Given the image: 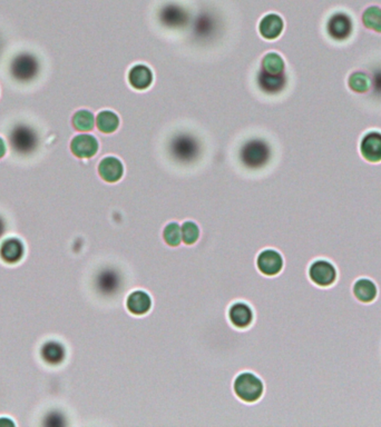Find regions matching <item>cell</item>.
Wrapping results in <instances>:
<instances>
[{
    "instance_id": "9c48e42d",
    "label": "cell",
    "mask_w": 381,
    "mask_h": 427,
    "mask_svg": "<svg viewBox=\"0 0 381 427\" xmlns=\"http://www.w3.org/2000/svg\"><path fill=\"white\" fill-rule=\"evenodd\" d=\"M255 266L262 275L273 277L282 272L285 259L277 250L264 248L257 254Z\"/></svg>"
},
{
    "instance_id": "7a4b0ae2",
    "label": "cell",
    "mask_w": 381,
    "mask_h": 427,
    "mask_svg": "<svg viewBox=\"0 0 381 427\" xmlns=\"http://www.w3.org/2000/svg\"><path fill=\"white\" fill-rule=\"evenodd\" d=\"M232 390L237 399L246 404H253L262 399L266 386L257 374L251 371H243L235 377Z\"/></svg>"
},
{
    "instance_id": "3957f363",
    "label": "cell",
    "mask_w": 381,
    "mask_h": 427,
    "mask_svg": "<svg viewBox=\"0 0 381 427\" xmlns=\"http://www.w3.org/2000/svg\"><path fill=\"white\" fill-rule=\"evenodd\" d=\"M308 277L312 284L321 288L332 286L338 279V270L325 259H316L308 267Z\"/></svg>"
},
{
    "instance_id": "ba28073f",
    "label": "cell",
    "mask_w": 381,
    "mask_h": 427,
    "mask_svg": "<svg viewBox=\"0 0 381 427\" xmlns=\"http://www.w3.org/2000/svg\"><path fill=\"white\" fill-rule=\"evenodd\" d=\"M359 154L367 163H381V132L370 130L362 134L359 139Z\"/></svg>"
},
{
    "instance_id": "d6986e66",
    "label": "cell",
    "mask_w": 381,
    "mask_h": 427,
    "mask_svg": "<svg viewBox=\"0 0 381 427\" xmlns=\"http://www.w3.org/2000/svg\"><path fill=\"white\" fill-rule=\"evenodd\" d=\"M162 239L169 247H178L182 244L181 223L169 222L162 229Z\"/></svg>"
},
{
    "instance_id": "5bb4252c",
    "label": "cell",
    "mask_w": 381,
    "mask_h": 427,
    "mask_svg": "<svg viewBox=\"0 0 381 427\" xmlns=\"http://www.w3.org/2000/svg\"><path fill=\"white\" fill-rule=\"evenodd\" d=\"M351 293L357 302L362 304H371L378 296V287L373 279L360 277L356 279L351 287Z\"/></svg>"
},
{
    "instance_id": "ac0fdd59",
    "label": "cell",
    "mask_w": 381,
    "mask_h": 427,
    "mask_svg": "<svg viewBox=\"0 0 381 427\" xmlns=\"http://www.w3.org/2000/svg\"><path fill=\"white\" fill-rule=\"evenodd\" d=\"M360 23L364 28L381 34V6L369 5L360 14Z\"/></svg>"
},
{
    "instance_id": "52a82bcc",
    "label": "cell",
    "mask_w": 381,
    "mask_h": 427,
    "mask_svg": "<svg viewBox=\"0 0 381 427\" xmlns=\"http://www.w3.org/2000/svg\"><path fill=\"white\" fill-rule=\"evenodd\" d=\"M155 73L150 65L145 62H135L127 69L126 82L135 92H146L152 87Z\"/></svg>"
},
{
    "instance_id": "8992f818",
    "label": "cell",
    "mask_w": 381,
    "mask_h": 427,
    "mask_svg": "<svg viewBox=\"0 0 381 427\" xmlns=\"http://www.w3.org/2000/svg\"><path fill=\"white\" fill-rule=\"evenodd\" d=\"M55 246H57V245H55ZM42 247H44V246H42ZM28 248V245L23 238L18 236L6 237L0 242V259L5 264H19L27 256Z\"/></svg>"
},
{
    "instance_id": "44dd1931",
    "label": "cell",
    "mask_w": 381,
    "mask_h": 427,
    "mask_svg": "<svg viewBox=\"0 0 381 427\" xmlns=\"http://www.w3.org/2000/svg\"><path fill=\"white\" fill-rule=\"evenodd\" d=\"M7 152H8V146H7L6 141L3 136H0V159L6 157Z\"/></svg>"
},
{
    "instance_id": "277c9868",
    "label": "cell",
    "mask_w": 381,
    "mask_h": 427,
    "mask_svg": "<svg viewBox=\"0 0 381 427\" xmlns=\"http://www.w3.org/2000/svg\"><path fill=\"white\" fill-rule=\"evenodd\" d=\"M40 356L46 365L58 368L68 364L69 351L62 340L49 338L40 345Z\"/></svg>"
},
{
    "instance_id": "2e32d148",
    "label": "cell",
    "mask_w": 381,
    "mask_h": 427,
    "mask_svg": "<svg viewBox=\"0 0 381 427\" xmlns=\"http://www.w3.org/2000/svg\"><path fill=\"white\" fill-rule=\"evenodd\" d=\"M121 127V117L112 110H102L96 113V130L103 135L115 134Z\"/></svg>"
},
{
    "instance_id": "e0dca14e",
    "label": "cell",
    "mask_w": 381,
    "mask_h": 427,
    "mask_svg": "<svg viewBox=\"0 0 381 427\" xmlns=\"http://www.w3.org/2000/svg\"><path fill=\"white\" fill-rule=\"evenodd\" d=\"M260 67L270 75H280L287 69L285 57L278 51H266L260 60Z\"/></svg>"
},
{
    "instance_id": "30bf717a",
    "label": "cell",
    "mask_w": 381,
    "mask_h": 427,
    "mask_svg": "<svg viewBox=\"0 0 381 427\" xmlns=\"http://www.w3.org/2000/svg\"><path fill=\"white\" fill-rule=\"evenodd\" d=\"M99 178L108 184L119 183L124 177L125 165L121 158L115 155H106L97 163Z\"/></svg>"
},
{
    "instance_id": "9a60e30c",
    "label": "cell",
    "mask_w": 381,
    "mask_h": 427,
    "mask_svg": "<svg viewBox=\"0 0 381 427\" xmlns=\"http://www.w3.org/2000/svg\"><path fill=\"white\" fill-rule=\"evenodd\" d=\"M71 123L76 132H93L96 128V114L88 108H79L71 115Z\"/></svg>"
},
{
    "instance_id": "7402d4cb",
    "label": "cell",
    "mask_w": 381,
    "mask_h": 427,
    "mask_svg": "<svg viewBox=\"0 0 381 427\" xmlns=\"http://www.w3.org/2000/svg\"><path fill=\"white\" fill-rule=\"evenodd\" d=\"M97 173V172H96ZM94 174H95V173H94ZM92 176H93V175H92ZM92 178V177H91ZM90 182H91V180H90ZM90 186V185H88ZM87 196H88V193H87ZM86 248H87V233H86Z\"/></svg>"
},
{
    "instance_id": "7c38bea8",
    "label": "cell",
    "mask_w": 381,
    "mask_h": 427,
    "mask_svg": "<svg viewBox=\"0 0 381 427\" xmlns=\"http://www.w3.org/2000/svg\"><path fill=\"white\" fill-rule=\"evenodd\" d=\"M226 317L232 326L237 329H246L254 320V311L250 304L244 301H235L230 304Z\"/></svg>"
},
{
    "instance_id": "ffe728a7",
    "label": "cell",
    "mask_w": 381,
    "mask_h": 427,
    "mask_svg": "<svg viewBox=\"0 0 381 427\" xmlns=\"http://www.w3.org/2000/svg\"><path fill=\"white\" fill-rule=\"evenodd\" d=\"M182 244L191 246L198 243L201 237V228L194 220H184L181 223Z\"/></svg>"
},
{
    "instance_id": "5b68a950",
    "label": "cell",
    "mask_w": 381,
    "mask_h": 427,
    "mask_svg": "<svg viewBox=\"0 0 381 427\" xmlns=\"http://www.w3.org/2000/svg\"><path fill=\"white\" fill-rule=\"evenodd\" d=\"M101 143L93 132H77L69 143L71 154L78 159H92L99 152Z\"/></svg>"
},
{
    "instance_id": "4fadbf2b",
    "label": "cell",
    "mask_w": 381,
    "mask_h": 427,
    "mask_svg": "<svg viewBox=\"0 0 381 427\" xmlns=\"http://www.w3.org/2000/svg\"><path fill=\"white\" fill-rule=\"evenodd\" d=\"M153 307V298L144 290H134L125 298V308L134 316H144Z\"/></svg>"
},
{
    "instance_id": "8fae6325",
    "label": "cell",
    "mask_w": 381,
    "mask_h": 427,
    "mask_svg": "<svg viewBox=\"0 0 381 427\" xmlns=\"http://www.w3.org/2000/svg\"><path fill=\"white\" fill-rule=\"evenodd\" d=\"M285 21L278 12H266L257 21V33L262 40L274 42L285 33Z\"/></svg>"
},
{
    "instance_id": "6da1fadb",
    "label": "cell",
    "mask_w": 381,
    "mask_h": 427,
    "mask_svg": "<svg viewBox=\"0 0 381 427\" xmlns=\"http://www.w3.org/2000/svg\"><path fill=\"white\" fill-rule=\"evenodd\" d=\"M322 28L328 40L342 44L350 40L355 34L356 17L345 9H335L323 17Z\"/></svg>"
}]
</instances>
